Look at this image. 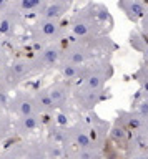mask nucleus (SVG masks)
I'll list each match as a JSON object with an SVG mask.
<instances>
[{
    "label": "nucleus",
    "mask_w": 148,
    "mask_h": 159,
    "mask_svg": "<svg viewBox=\"0 0 148 159\" xmlns=\"http://www.w3.org/2000/svg\"><path fill=\"white\" fill-rule=\"evenodd\" d=\"M113 20L108 8L102 3L88 2L72 15L67 23V30L72 38L93 37V35H108Z\"/></svg>",
    "instance_id": "1"
},
{
    "label": "nucleus",
    "mask_w": 148,
    "mask_h": 159,
    "mask_svg": "<svg viewBox=\"0 0 148 159\" xmlns=\"http://www.w3.org/2000/svg\"><path fill=\"white\" fill-rule=\"evenodd\" d=\"M118 50V45L108 35H93V37L73 38L63 47V63H88L102 57H110Z\"/></svg>",
    "instance_id": "2"
},
{
    "label": "nucleus",
    "mask_w": 148,
    "mask_h": 159,
    "mask_svg": "<svg viewBox=\"0 0 148 159\" xmlns=\"http://www.w3.org/2000/svg\"><path fill=\"white\" fill-rule=\"evenodd\" d=\"M112 76H113L112 60L110 57H102L90 61L85 76L82 78V81H78V84L90 89H105L108 80Z\"/></svg>",
    "instance_id": "3"
},
{
    "label": "nucleus",
    "mask_w": 148,
    "mask_h": 159,
    "mask_svg": "<svg viewBox=\"0 0 148 159\" xmlns=\"http://www.w3.org/2000/svg\"><path fill=\"white\" fill-rule=\"evenodd\" d=\"M68 32L65 23L62 20H52V18H40L33 25L32 37L35 42H45V43H53L60 42Z\"/></svg>",
    "instance_id": "4"
},
{
    "label": "nucleus",
    "mask_w": 148,
    "mask_h": 159,
    "mask_svg": "<svg viewBox=\"0 0 148 159\" xmlns=\"http://www.w3.org/2000/svg\"><path fill=\"white\" fill-rule=\"evenodd\" d=\"M72 98H73V104L80 111L92 113L95 109V106H98L102 101H105L108 98V94L105 93V89H90L78 83H73Z\"/></svg>",
    "instance_id": "5"
},
{
    "label": "nucleus",
    "mask_w": 148,
    "mask_h": 159,
    "mask_svg": "<svg viewBox=\"0 0 148 159\" xmlns=\"http://www.w3.org/2000/svg\"><path fill=\"white\" fill-rule=\"evenodd\" d=\"M72 89H73V83L67 81V80H60V81H55L48 86V93H50V98L57 111L68 113L70 104L73 103Z\"/></svg>",
    "instance_id": "6"
},
{
    "label": "nucleus",
    "mask_w": 148,
    "mask_h": 159,
    "mask_svg": "<svg viewBox=\"0 0 148 159\" xmlns=\"http://www.w3.org/2000/svg\"><path fill=\"white\" fill-rule=\"evenodd\" d=\"M62 53H63V45L60 42L48 43L47 47L38 53L37 58L30 60L32 61V70L33 71H38V70L58 66V63L62 61Z\"/></svg>",
    "instance_id": "7"
},
{
    "label": "nucleus",
    "mask_w": 148,
    "mask_h": 159,
    "mask_svg": "<svg viewBox=\"0 0 148 159\" xmlns=\"http://www.w3.org/2000/svg\"><path fill=\"white\" fill-rule=\"evenodd\" d=\"M12 113H15V116H28V114H35L38 113L37 109V103L35 98H33V93H17L15 96L10 99V104H8Z\"/></svg>",
    "instance_id": "8"
},
{
    "label": "nucleus",
    "mask_w": 148,
    "mask_h": 159,
    "mask_svg": "<svg viewBox=\"0 0 148 159\" xmlns=\"http://www.w3.org/2000/svg\"><path fill=\"white\" fill-rule=\"evenodd\" d=\"M87 123H88V131H90V136L93 139V144L100 149H105L112 124L107 123L105 119L95 116V114H92V116L87 119Z\"/></svg>",
    "instance_id": "9"
},
{
    "label": "nucleus",
    "mask_w": 148,
    "mask_h": 159,
    "mask_svg": "<svg viewBox=\"0 0 148 159\" xmlns=\"http://www.w3.org/2000/svg\"><path fill=\"white\" fill-rule=\"evenodd\" d=\"M88 63H58V73H60L62 80H67L70 83H78L82 81V78L85 76L87 70H88Z\"/></svg>",
    "instance_id": "10"
},
{
    "label": "nucleus",
    "mask_w": 148,
    "mask_h": 159,
    "mask_svg": "<svg viewBox=\"0 0 148 159\" xmlns=\"http://www.w3.org/2000/svg\"><path fill=\"white\" fill-rule=\"evenodd\" d=\"M117 7L125 13V17L133 23H138L145 13L146 8V2L143 0H118Z\"/></svg>",
    "instance_id": "11"
},
{
    "label": "nucleus",
    "mask_w": 148,
    "mask_h": 159,
    "mask_svg": "<svg viewBox=\"0 0 148 159\" xmlns=\"http://www.w3.org/2000/svg\"><path fill=\"white\" fill-rule=\"evenodd\" d=\"M62 159H103V149L63 146V157Z\"/></svg>",
    "instance_id": "12"
},
{
    "label": "nucleus",
    "mask_w": 148,
    "mask_h": 159,
    "mask_svg": "<svg viewBox=\"0 0 148 159\" xmlns=\"http://www.w3.org/2000/svg\"><path fill=\"white\" fill-rule=\"evenodd\" d=\"M40 126H42V114L40 113L28 114V116H18L15 124H13L17 134H32Z\"/></svg>",
    "instance_id": "13"
},
{
    "label": "nucleus",
    "mask_w": 148,
    "mask_h": 159,
    "mask_svg": "<svg viewBox=\"0 0 148 159\" xmlns=\"http://www.w3.org/2000/svg\"><path fill=\"white\" fill-rule=\"evenodd\" d=\"M70 5L62 0H50L42 7V18H52V20H62L63 15L70 12Z\"/></svg>",
    "instance_id": "14"
},
{
    "label": "nucleus",
    "mask_w": 148,
    "mask_h": 159,
    "mask_svg": "<svg viewBox=\"0 0 148 159\" xmlns=\"http://www.w3.org/2000/svg\"><path fill=\"white\" fill-rule=\"evenodd\" d=\"M30 71H33L30 60H17V61H13L7 68V80H10V81H20Z\"/></svg>",
    "instance_id": "15"
},
{
    "label": "nucleus",
    "mask_w": 148,
    "mask_h": 159,
    "mask_svg": "<svg viewBox=\"0 0 148 159\" xmlns=\"http://www.w3.org/2000/svg\"><path fill=\"white\" fill-rule=\"evenodd\" d=\"M128 43L135 52H138L143 57V61H148V38L140 30H131L128 35Z\"/></svg>",
    "instance_id": "16"
},
{
    "label": "nucleus",
    "mask_w": 148,
    "mask_h": 159,
    "mask_svg": "<svg viewBox=\"0 0 148 159\" xmlns=\"http://www.w3.org/2000/svg\"><path fill=\"white\" fill-rule=\"evenodd\" d=\"M33 98H35L37 109L42 116L43 114H52V113L57 111L55 106H53L52 98H50V93H48V88H42V89H38V91H35L33 93Z\"/></svg>",
    "instance_id": "17"
},
{
    "label": "nucleus",
    "mask_w": 148,
    "mask_h": 159,
    "mask_svg": "<svg viewBox=\"0 0 148 159\" xmlns=\"http://www.w3.org/2000/svg\"><path fill=\"white\" fill-rule=\"evenodd\" d=\"M45 5V0H18V7L22 12H35Z\"/></svg>",
    "instance_id": "18"
},
{
    "label": "nucleus",
    "mask_w": 148,
    "mask_h": 159,
    "mask_svg": "<svg viewBox=\"0 0 148 159\" xmlns=\"http://www.w3.org/2000/svg\"><path fill=\"white\" fill-rule=\"evenodd\" d=\"M133 134H135L136 139L143 144V146L148 148V119H141L140 126L136 128V131Z\"/></svg>",
    "instance_id": "19"
},
{
    "label": "nucleus",
    "mask_w": 148,
    "mask_h": 159,
    "mask_svg": "<svg viewBox=\"0 0 148 159\" xmlns=\"http://www.w3.org/2000/svg\"><path fill=\"white\" fill-rule=\"evenodd\" d=\"M23 154H25V148L17 146V148L7 149L5 152H2L0 154V159H20Z\"/></svg>",
    "instance_id": "20"
},
{
    "label": "nucleus",
    "mask_w": 148,
    "mask_h": 159,
    "mask_svg": "<svg viewBox=\"0 0 148 159\" xmlns=\"http://www.w3.org/2000/svg\"><path fill=\"white\" fill-rule=\"evenodd\" d=\"M13 27H15V23H13L12 18L8 17L0 18V35H10L13 32Z\"/></svg>",
    "instance_id": "21"
},
{
    "label": "nucleus",
    "mask_w": 148,
    "mask_h": 159,
    "mask_svg": "<svg viewBox=\"0 0 148 159\" xmlns=\"http://www.w3.org/2000/svg\"><path fill=\"white\" fill-rule=\"evenodd\" d=\"M138 23H140V32L148 38V3H146L145 13H143V17H141V20H140Z\"/></svg>",
    "instance_id": "22"
},
{
    "label": "nucleus",
    "mask_w": 148,
    "mask_h": 159,
    "mask_svg": "<svg viewBox=\"0 0 148 159\" xmlns=\"http://www.w3.org/2000/svg\"><path fill=\"white\" fill-rule=\"evenodd\" d=\"M8 129H10V121L8 119H2L0 121V139L8 133Z\"/></svg>",
    "instance_id": "23"
},
{
    "label": "nucleus",
    "mask_w": 148,
    "mask_h": 159,
    "mask_svg": "<svg viewBox=\"0 0 148 159\" xmlns=\"http://www.w3.org/2000/svg\"><path fill=\"white\" fill-rule=\"evenodd\" d=\"M141 96H145V98H148V89H141Z\"/></svg>",
    "instance_id": "24"
},
{
    "label": "nucleus",
    "mask_w": 148,
    "mask_h": 159,
    "mask_svg": "<svg viewBox=\"0 0 148 159\" xmlns=\"http://www.w3.org/2000/svg\"><path fill=\"white\" fill-rule=\"evenodd\" d=\"M5 2H7V0H0V8H2L3 5H5Z\"/></svg>",
    "instance_id": "25"
},
{
    "label": "nucleus",
    "mask_w": 148,
    "mask_h": 159,
    "mask_svg": "<svg viewBox=\"0 0 148 159\" xmlns=\"http://www.w3.org/2000/svg\"><path fill=\"white\" fill-rule=\"evenodd\" d=\"M143 2H146V0H143Z\"/></svg>",
    "instance_id": "26"
}]
</instances>
